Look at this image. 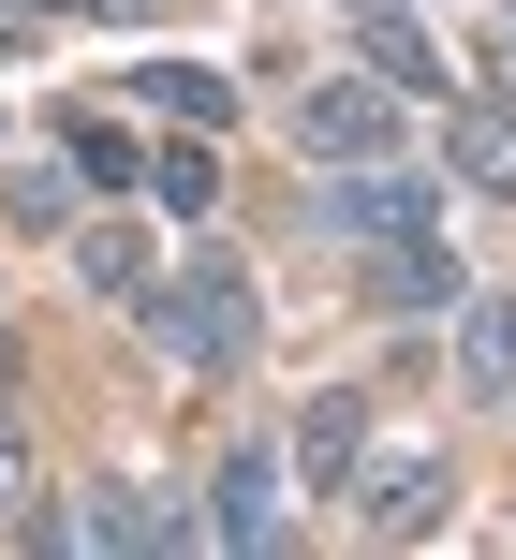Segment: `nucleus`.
<instances>
[{
	"label": "nucleus",
	"mask_w": 516,
	"mask_h": 560,
	"mask_svg": "<svg viewBox=\"0 0 516 560\" xmlns=\"http://www.w3.org/2000/svg\"><path fill=\"white\" fill-rule=\"evenodd\" d=\"M133 89H148V104H163V118H177V133H222V118H236V89H222V74H207V59H148V74H133Z\"/></svg>",
	"instance_id": "obj_12"
},
{
	"label": "nucleus",
	"mask_w": 516,
	"mask_h": 560,
	"mask_svg": "<svg viewBox=\"0 0 516 560\" xmlns=\"http://www.w3.org/2000/svg\"><path fill=\"white\" fill-rule=\"evenodd\" d=\"M295 472H310V487H354V457H370V398H354V384H325L310 398V413H295Z\"/></svg>",
	"instance_id": "obj_9"
},
{
	"label": "nucleus",
	"mask_w": 516,
	"mask_h": 560,
	"mask_svg": "<svg viewBox=\"0 0 516 560\" xmlns=\"http://www.w3.org/2000/svg\"><path fill=\"white\" fill-rule=\"evenodd\" d=\"M443 502H458V457H443V443H413V457H384V472L354 487V516H370L384 546H413V532H429Z\"/></svg>",
	"instance_id": "obj_6"
},
{
	"label": "nucleus",
	"mask_w": 516,
	"mask_h": 560,
	"mask_svg": "<svg viewBox=\"0 0 516 560\" xmlns=\"http://www.w3.org/2000/svg\"><path fill=\"white\" fill-rule=\"evenodd\" d=\"M30 15H118V30H148V15H177V0H30Z\"/></svg>",
	"instance_id": "obj_17"
},
{
	"label": "nucleus",
	"mask_w": 516,
	"mask_h": 560,
	"mask_svg": "<svg viewBox=\"0 0 516 560\" xmlns=\"http://www.w3.org/2000/svg\"><path fill=\"white\" fill-rule=\"evenodd\" d=\"M74 192H89L74 163H15V177H0V207H15L30 236H74Z\"/></svg>",
	"instance_id": "obj_13"
},
{
	"label": "nucleus",
	"mask_w": 516,
	"mask_h": 560,
	"mask_svg": "<svg viewBox=\"0 0 516 560\" xmlns=\"http://www.w3.org/2000/svg\"><path fill=\"white\" fill-rule=\"evenodd\" d=\"M148 192L192 222V207H222V163H207V148H163V163H148Z\"/></svg>",
	"instance_id": "obj_15"
},
{
	"label": "nucleus",
	"mask_w": 516,
	"mask_h": 560,
	"mask_svg": "<svg viewBox=\"0 0 516 560\" xmlns=\"http://www.w3.org/2000/svg\"><path fill=\"white\" fill-rule=\"evenodd\" d=\"M207 532H222L236 560L281 546V443H236V457H222V502H207Z\"/></svg>",
	"instance_id": "obj_7"
},
{
	"label": "nucleus",
	"mask_w": 516,
	"mask_h": 560,
	"mask_svg": "<svg viewBox=\"0 0 516 560\" xmlns=\"http://www.w3.org/2000/svg\"><path fill=\"white\" fill-rule=\"evenodd\" d=\"M354 59H370L384 89H443V104H458V74H443V45H429V30L399 15V0H354Z\"/></svg>",
	"instance_id": "obj_8"
},
{
	"label": "nucleus",
	"mask_w": 516,
	"mask_h": 560,
	"mask_svg": "<svg viewBox=\"0 0 516 560\" xmlns=\"http://www.w3.org/2000/svg\"><path fill=\"white\" fill-rule=\"evenodd\" d=\"M340 15H354V0H340Z\"/></svg>",
	"instance_id": "obj_19"
},
{
	"label": "nucleus",
	"mask_w": 516,
	"mask_h": 560,
	"mask_svg": "<svg viewBox=\"0 0 516 560\" xmlns=\"http://www.w3.org/2000/svg\"><path fill=\"white\" fill-rule=\"evenodd\" d=\"M74 280H89L104 310H133V295H148L163 266H148V236H133V222H89V236H74Z\"/></svg>",
	"instance_id": "obj_11"
},
{
	"label": "nucleus",
	"mask_w": 516,
	"mask_h": 560,
	"mask_svg": "<svg viewBox=\"0 0 516 560\" xmlns=\"http://www.w3.org/2000/svg\"><path fill=\"white\" fill-rule=\"evenodd\" d=\"M295 148H310V163H384V148H399V89H384V74L295 89Z\"/></svg>",
	"instance_id": "obj_3"
},
{
	"label": "nucleus",
	"mask_w": 516,
	"mask_h": 560,
	"mask_svg": "<svg viewBox=\"0 0 516 560\" xmlns=\"http://www.w3.org/2000/svg\"><path fill=\"white\" fill-rule=\"evenodd\" d=\"M30 30H45V15H30V0H0V59H15V45H30Z\"/></svg>",
	"instance_id": "obj_18"
},
{
	"label": "nucleus",
	"mask_w": 516,
	"mask_h": 560,
	"mask_svg": "<svg viewBox=\"0 0 516 560\" xmlns=\"http://www.w3.org/2000/svg\"><path fill=\"white\" fill-rule=\"evenodd\" d=\"M354 295L384 325H429V310H458V252L443 236H384V252H354Z\"/></svg>",
	"instance_id": "obj_5"
},
{
	"label": "nucleus",
	"mask_w": 516,
	"mask_h": 560,
	"mask_svg": "<svg viewBox=\"0 0 516 560\" xmlns=\"http://www.w3.org/2000/svg\"><path fill=\"white\" fill-rule=\"evenodd\" d=\"M310 222L340 236V252H384V236H429L443 222V177H413V163H325Z\"/></svg>",
	"instance_id": "obj_2"
},
{
	"label": "nucleus",
	"mask_w": 516,
	"mask_h": 560,
	"mask_svg": "<svg viewBox=\"0 0 516 560\" xmlns=\"http://www.w3.org/2000/svg\"><path fill=\"white\" fill-rule=\"evenodd\" d=\"M59 163H74V177H104V192H133V177H148V148L118 133V118H74V148H59Z\"/></svg>",
	"instance_id": "obj_14"
},
{
	"label": "nucleus",
	"mask_w": 516,
	"mask_h": 560,
	"mask_svg": "<svg viewBox=\"0 0 516 560\" xmlns=\"http://www.w3.org/2000/svg\"><path fill=\"white\" fill-rule=\"evenodd\" d=\"M458 384L472 398L516 384V295H458Z\"/></svg>",
	"instance_id": "obj_10"
},
{
	"label": "nucleus",
	"mask_w": 516,
	"mask_h": 560,
	"mask_svg": "<svg viewBox=\"0 0 516 560\" xmlns=\"http://www.w3.org/2000/svg\"><path fill=\"white\" fill-rule=\"evenodd\" d=\"M443 192L516 207V89H458V118H443Z\"/></svg>",
	"instance_id": "obj_4"
},
{
	"label": "nucleus",
	"mask_w": 516,
	"mask_h": 560,
	"mask_svg": "<svg viewBox=\"0 0 516 560\" xmlns=\"http://www.w3.org/2000/svg\"><path fill=\"white\" fill-rule=\"evenodd\" d=\"M30 516V428H15V398H0V532Z\"/></svg>",
	"instance_id": "obj_16"
},
{
	"label": "nucleus",
	"mask_w": 516,
	"mask_h": 560,
	"mask_svg": "<svg viewBox=\"0 0 516 560\" xmlns=\"http://www.w3.org/2000/svg\"><path fill=\"white\" fill-rule=\"evenodd\" d=\"M148 339H163L177 369H192V384H222V369H251V339H266V310H251V280H236L222 252H192L177 280H148Z\"/></svg>",
	"instance_id": "obj_1"
}]
</instances>
